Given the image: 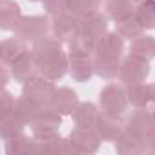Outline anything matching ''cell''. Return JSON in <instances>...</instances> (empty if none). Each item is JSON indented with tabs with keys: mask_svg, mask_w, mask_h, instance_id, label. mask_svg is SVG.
I'll use <instances>...</instances> for the list:
<instances>
[{
	"mask_svg": "<svg viewBox=\"0 0 155 155\" xmlns=\"http://www.w3.org/2000/svg\"><path fill=\"white\" fill-rule=\"evenodd\" d=\"M130 99H128V88L124 84H108L106 88H102L101 95H99V106L101 111L106 115H115V117H122L128 110Z\"/></svg>",
	"mask_w": 155,
	"mask_h": 155,
	"instance_id": "1",
	"label": "cell"
},
{
	"mask_svg": "<svg viewBox=\"0 0 155 155\" xmlns=\"http://www.w3.org/2000/svg\"><path fill=\"white\" fill-rule=\"evenodd\" d=\"M51 33V20L46 15L22 17L15 28V35L28 44H35Z\"/></svg>",
	"mask_w": 155,
	"mask_h": 155,
	"instance_id": "2",
	"label": "cell"
},
{
	"mask_svg": "<svg viewBox=\"0 0 155 155\" xmlns=\"http://www.w3.org/2000/svg\"><path fill=\"white\" fill-rule=\"evenodd\" d=\"M60 126H62V115L55 108L46 106L31 122V135L38 140H49L58 135Z\"/></svg>",
	"mask_w": 155,
	"mask_h": 155,
	"instance_id": "3",
	"label": "cell"
},
{
	"mask_svg": "<svg viewBox=\"0 0 155 155\" xmlns=\"http://www.w3.org/2000/svg\"><path fill=\"white\" fill-rule=\"evenodd\" d=\"M55 91H57V86L53 84V81L46 79L42 75L33 77V79H29L22 86V95L28 97L29 101H33L35 104H38L40 108L51 106Z\"/></svg>",
	"mask_w": 155,
	"mask_h": 155,
	"instance_id": "4",
	"label": "cell"
},
{
	"mask_svg": "<svg viewBox=\"0 0 155 155\" xmlns=\"http://www.w3.org/2000/svg\"><path fill=\"white\" fill-rule=\"evenodd\" d=\"M148 75H150V62L140 60V58H135V57H131V55H128L126 58L120 60L119 82L124 84L126 88L146 82Z\"/></svg>",
	"mask_w": 155,
	"mask_h": 155,
	"instance_id": "5",
	"label": "cell"
},
{
	"mask_svg": "<svg viewBox=\"0 0 155 155\" xmlns=\"http://www.w3.org/2000/svg\"><path fill=\"white\" fill-rule=\"evenodd\" d=\"M68 139L75 153H95L102 142L95 128H81V126L73 128Z\"/></svg>",
	"mask_w": 155,
	"mask_h": 155,
	"instance_id": "6",
	"label": "cell"
},
{
	"mask_svg": "<svg viewBox=\"0 0 155 155\" xmlns=\"http://www.w3.org/2000/svg\"><path fill=\"white\" fill-rule=\"evenodd\" d=\"M37 64H38V73L55 82L69 71V55H66L64 51H58L40 58Z\"/></svg>",
	"mask_w": 155,
	"mask_h": 155,
	"instance_id": "7",
	"label": "cell"
},
{
	"mask_svg": "<svg viewBox=\"0 0 155 155\" xmlns=\"http://www.w3.org/2000/svg\"><path fill=\"white\" fill-rule=\"evenodd\" d=\"M81 33V18L69 13V11H64L57 17H53L51 20V35H55L60 42H69L73 37H77Z\"/></svg>",
	"mask_w": 155,
	"mask_h": 155,
	"instance_id": "8",
	"label": "cell"
},
{
	"mask_svg": "<svg viewBox=\"0 0 155 155\" xmlns=\"http://www.w3.org/2000/svg\"><path fill=\"white\" fill-rule=\"evenodd\" d=\"M6 153L8 155H37L44 153V140L35 139L33 135L28 137L26 133L8 139L6 140Z\"/></svg>",
	"mask_w": 155,
	"mask_h": 155,
	"instance_id": "9",
	"label": "cell"
},
{
	"mask_svg": "<svg viewBox=\"0 0 155 155\" xmlns=\"http://www.w3.org/2000/svg\"><path fill=\"white\" fill-rule=\"evenodd\" d=\"M124 128L130 130L131 133H135V135H139V137L144 139V137L155 128V120H153L151 110L135 108V111H131L130 117L124 120Z\"/></svg>",
	"mask_w": 155,
	"mask_h": 155,
	"instance_id": "10",
	"label": "cell"
},
{
	"mask_svg": "<svg viewBox=\"0 0 155 155\" xmlns=\"http://www.w3.org/2000/svg\"><path fill=\"white\" fill-rule=\"evenodd\" d=\"M95 131L102 139V142H115L117 137L124 131V120L115 115H106L101 111L97 122H95Z\"/></svg>",
	"mask_w": 155,
	"mask_h": 155,
	"instance_id": "11",
	"label": "cell"
},
{
	"mask_svg": "<svg viewBox=\"0 0 155 155\" xmlns=\"http://www.w3.org/2000/svg\"><path fill=\"white\" fill-rule=\"evenodd\" d=\"M9 69H11V77H13V81H17V82H28L29 79H33V77H37V75H40L38 73V64H37V60H35V57H33V53H31V49L29 51H26L22 57H18L11 66H9Z\"/></svg>",
	"mask_w": 155,
	"mask_h": 155,
	"instance_id": "12",
	"label": "cell"
},
{
	"mask_svg": "<svg viewBox=\"0 0 155 155\" xmlns=\"http://www.w3.org/2000/svg\"><path fill=\"white\" fill-rule=\"evenodd\" d=\"M108 15H104L102 11H93L81 18V33L99 42V38L108 33Z\"/></svg>",
	"mask_w": 155,
	"mask_h": 155,
	"instance_id": "13",
	"label": "cell"
},
{
	"mask_svg": "<svg viewBox=\"0 0 155 155\" xmlns=\"http://www.w3.org/2000/svg\"><path fill=\"white\" fill-rule=\"evenodd\" d=\"M128 99L133 108H146V110H155V82L148 84H135L128 88Z\"/></svg>",
	"mask_w": 155,
	"mask_h": 155,
	"instance_id": "14",
	"label": "cell"
},
{
	"mask_svg": "<svg viewBox=\"0 0 155 155\" xmlns=\"http://www.w3.org/2000/svg\"><path fill=\"white\" fill-rule=\"evenodd\" d=\"M115 150L122 155H137V153L146 151V142L142 137H139V135H135L124 128V131L115 140Z\"/></svg>",
	"mask_w": 155,
	"mask_h": 155,
	"instance_id": "15",
	"label": "cell"
},
{
	"mask_svg": "<svg viewBox=\"0 0 155 155\" xmlns=\"http://www.w3.org/2000/svg\"><path fill=\"white\" fill-rule=\"evenodd\" d=\"M26 51H29L28 42H24L22 38H18L17 35L11 38H4L2 44H0V60L2 64L11 66L18 57H22Z\"/></svg>",
	"mask_w": 155,
	"mask_h": 155,
	"instance_id": "16",
	"label": "cell"
},
{
	"mask_svg": "<svg viewBox=\"0 0 155 155\" xmlns=\"http://www.w3.org/2000/svg\"><path fill=\"white\" fill-rule=\"evenodd\" d=\"M20 18H22V11L15 0H0V29L15 31Z\"/></svg>",
	"mask_w": 155,
	"mask_h": 155,
	"instance_id": "17",
	"label": "cell"
},
{
	"mask_svg": "<svg viewBox=\"0 0 155 155\" xmlns=\"http://www.w3.org/2000/svg\"><path fill=\"white\" fill-rule=\"evenodd\" d=\"M77 106H79L77 91H73L71 88H57L51 101V108H55L60 115H71Z\"/></svg>",
	"mask_w": 155,
	"mask_h": 155,
	"instance_id": "18",
	"label": "cell"
},
{
	"mask_svg": "<svg viewBox=\"0 0 155 155\" xmlns=\"http://www.w3.org/2000/svg\"><path fill=\"white\" fill-rule=\"evenodd\" d=\"M122 51H124V38L117 31H108L102 38H99L95 55H106V57L120 58Z\"/></svg>",
	"mask_w": 155,
	"mask_h": 155,
	"instance_id": "19",
	"label": "cell"
},
{
	"mask_svg": "<svg viewBox=\"0 0 155 155\" xmlns=\"http://www.w3.org/2000/svg\"><path fill=\"white\" fill-rule=\"evenodd\" d=\"M93 64H95V75H99L101 79H104V81L119 79L120 58L106 57V55H93Z\"/></svg>",
	"mask_w": 155,
	"mask_h": 155,
	"instance_id": "20",
	"label": "cell"
},
{
	"mask_svg": "<svg viewBox=\"0 0 155 155\" xmlns=\"http://www.w3.org/2000/svg\"><path fill=\"white\" fill-rule=\"evenodd\" d=\"M69 73L73 81L86 82L95 73V64L91 57H69Z\"/></svg>",
	"mask_w": 155,
	"mask_h": 155,
	"instance_id": "21",
	"label": "cell"
},
{
	"mask_svg": "<svg viewBox=\"0 0 155 155\" xmlns=\"http://www.w3.org/2000/svg\"><path fill=\"white\" fill-rule=\"evenodd\" d=\"M128 55L140 58V60H146V62L153 60L155 58V38L142 33L140 37L133 38L130 42V53Z\"/></svg>",
	"mask_w": 155,
	"mask_h": 155,
	"instance_id": "22",
	"label": "cell"
},
{
	"mask_svg": "<svg viewBox=\"0 0 155 155\" xmlns=\"http://www.w3.org/2000/svg\"><path fill=\"white\" fill-rule=\"evenodd\" d=\"M99 115L101 111L93 102H79V106L71 113L75 126H81V128H95Z\"/></svg>",
	"mask_w": 155,
	"mask_h": 155,
	"instance_id": "23",
	"label": "cell"
},
{
	"mask_svg": "<svg viewBox=\"0 0 155 155\" xmlns=\"http://www.w3.org/2000/svg\"><path fill=\"white\" fill-rule=\"evenodd\" d=\"M40 106L38 104H35L33 101H29L28 97H18L17 99V102H15V110H13V115L20 120V122H24L26 126H31V122L37 119V115L40 113Z\"/></svg>",
	"mask_w": 155,
	"mask_h": 155,
	"instance_id": "24",
	"label": "cell"
},
{
	"mask_svg": "<svg viewBox=\"0 0 155 155\" xmlns=\"http://www.w3.org/2000/svg\"><path fill=\"white\" fill-rule=\"evenodd\" d=\"M68 49H69V53H68L69 57H91V55H95L97 40L79 33L68 42Z\"/></svg>",
	"mask_w": 155,
	"mask_h": 155,
	"instance_id": "25",
	"label": "cell"
},
{
	"mask_svg": "<svg viewBox=\"0 0 155 155\" xmlns=\"http://www.w3.org/2000/svg\"><path fill=\"white\" fill-rule=\"evenodd\" d=\"M106 15L110 20L119 22L131 15H135L133 0H108L106 2Z\"/></svg>",
	"mask_w": 155,
	"mask_h": 155,
	"instance_id": "26",
	"label": "cell"
},
{
	"mask_svg": "<svg viewBox=\"0 0 155 155\" xmlns=\"http://www.w3.org/2000/svg\"><path fill=\"white\" fill-rule=\"evenodd\" d=\"M115 31H117L124 40H130V42H131L133 38H137V37L142 35L144 28H142V24L139 22V18H137L135 15H131V17H128V18H124V20L115 22Z\"/></svg>",
	"mask_w": 155,
	"mask_h": 155,
	"instance_id": "27",
	"label": "cell"
},
{
	"mask_svg": "<svg viewBox=\"0 0 155 155\" xmlns=\"http://www.w3.org/2000/svg\"><path fill=\"white\" fill-rule=\"evenodd\" d=\"M24 128H26V124L20 122L13 113L0 117V137H2L4 140L22 135L24 133Z\"/></svg>",
	"mask_w": 155,
	"mask_h": 155,
	"instance_id": "28",
	"label": "cell"
},
{
	"mask_svg": "<svg viewBox=\"0 0 155 155\" xmlns=\"http://www.w3.org/2000/svg\"><path fill=\"white\" fill-rule=\"evenodd\" d=\"M135 17L144 29H155V0H140L135 8Z\"/></svg>",
	"mask_w": 155,
	"mask_h": 155,
	"instance_id": "29",
	"label": "cell"
},
{
	"mask_svg": "<svg viewBox=\"0 0 155 155\" xmlns=\"http://www.w3.org/2000/svg\"><path fill=\"white\" fill-rule=\"evenodd\" d=\"M99 8H101V0H69L68 11L82 18L93 11H99Z\"/></svg>",
	"mask_w": 155,
	"mask_h": 155,
	"instance_id": "30",
	"label": "cell"
},
{
	"mask_svg": "<svg viewBox=\"0 0 155 155\" xmlns=\"http://www.w3.org/2000/svg\"><path fill=\"white\" fill-rule=\"evenodd\" d=\"M44 153H49V155H68V153H75L73 148H71V142L69 139H62L60 135L49 139V140H44Z\"/></svg>",
	"mask_w": 155,
	"mask_h": 155,
	"instance_id": "31",
	"label": "cell"
},
{
	"mask_svg": "<svg viewBox=\"0 0 155 155\" xmlns=\"http://www.w3.org/2000/svg\"><path fill=\"white\" fill-rule=\"evenodd\" d=\"M42 6H44V9H46L48 15L57 17V15L68 11L69 0H42Z\"/></svg>",
	"mask_w": 155,
	"mask_h": 155,
	"instance_id": "32",
	"label": "cell"
},
{
	"mask_svg": "<svg viewBox=\"0 0 155 155\" xmlns=\"http://www.w3.org/2000/svg\"><path fill=\"white\" fill-rule=\"evenodd\" d=\"M15 102H17V99H15L6 88H4L2 93H0V117L13 113V110H15Z\"/></svg>",
	"mask_w": 155,
	"mask_h": 155,
	"instance_id": "33",
	"label": "cell"
},
{
	"mask_svg": "<svg viewBox=\"0 0 155 155\" xmlns=\"http://www.w3.org/2000/svg\"><path fill=\"white\" fill-rule=\"evenodd\" d=\"M144 142H146V151H151L155 153V128L144 137Z\"/></svg>",
	"mask_w": 155,
	"mask_h": 155,
	"instance_id": "34",
	"label": "cell"
},
{
	"mask_svg": "<svg viewBox=\"0 0 155 155\" xmlns=\"http://www.w3.org/2000/svg\"><path fill=\"white\" fill-rule=\"evenodd\" d=\"M9 75H11V69L8 64H2V68H0V82H2V86L6 88L8 82H9Z\"/></svg>",
	"mask_w": 155,
	"mask_h": 155,
	"instance_id": "35",
	"label": "cell"
},
{
	"mask_svg": "<svg viewBox=\"0 0 155 155\" xmlns=\"http://www.w3.org/2000/svg\"><path fill=\"white\" fill-rule=\"evenodd\" d=\"M151 113H153V120H155V110H151Z\"/></svg>",
	"mask_w": 155,
	"mask_h": 155,
	"instance_id": "36",
	"label": "cell"
},
{
	"mask_svg": "<svg viewBox=\"0 0 155 155\" xmlns=\"http://www.w3.org/2000/svg\"><path fill=\"white\" fill-rule=\"evenodd\" d=\"M29 2H38V0H29Z\"/></svg>",
	"mask_w": 155,
	"mask_h": 155,
	"instance_id": "37",
	"label": "cell"
},
{
	"mask_svg": "<svg viewBox=\"0 0 155 155\" xmlns=\"http://www.w3.org/2000/svg\"><path fill=\"white\" fill-rule=\"evenodd\" d=\"M133 2H140V0H133Z\"/></svg>",
	"mask_w": 155,
	"mask_h": 155,
	"instance_id": "38",
	"label": "cell"
}]
</instances>
